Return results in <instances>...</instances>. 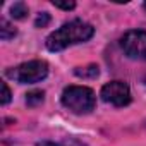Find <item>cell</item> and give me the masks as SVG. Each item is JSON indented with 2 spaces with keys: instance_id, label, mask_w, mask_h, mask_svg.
I'll list each match as a JSON object with an SVG mask.
<instances>
[{
  "instance_id": "1",
  "label": "cell",
  "mask_w": 146,
  "mask_h": 146,
  "mask_svg": "<svg viewBox=\"0 0 146 146\" xmlns=\"http://www.w3.org/2000/svg\"><path fill=\"white\" fill-rule=\"evenodd\" d=\"M93 35H95V28L91 24L81 19H74V21L64 24L62 28H58L57 31H53L46 38L45 45L50 52H62L67 46L88 41Z\"/></svg>"
},
{
  "instance_id": "2",
  "label": "cell",
  "mask_w": 146,
  "mask_h": 146,
  "mask_svg": "<svg viewBox=\"0 0 146 146\" xmlns=\"http://www.w3.org/2000/svg\"><path fill=\"white\" fill-rule=\"evenodd\" d=\"M60 100L65 108H69L72 113H78V115L90 113L91 110H95V105H96V96H95L93 90H90L86 86L65 88Z\"/></svg>"
},
{
  "instance_id": "3",
  "label": "cell",
  "mask_w": 146,
  "mask_h": 146,
  "mask_svg": "<svg viewBox=\"0 0 146 146\" xmlns=\"http://www.w3.org/2000/svg\"><path fill=\"white\" fill-rule=\"evenodd\" d=\"M7 76L21 84L40 83L48 76V64L45 60H29V62H24L14 69H9Z\"/></svg>"
},
{
  "instance_id": "4",
  "label": "cell",
  "mask_w": 146,
  "mask_h": 146,
  "mask_svg": "<svg viewBox=\"0 0 146 146\" xmlns=\"http://www.w3.org/2000/svg\"><path fill=\"white\" fill-rule=\"evenodd\" d=\"M124 53L136 60H146V31L131 29L120 38Z\"/></svg>"
},
{
  "instance_id": "5",
  "label": "cell",
  "mask_w": 146,
  "mask_h": 146,
  "mask_svg": "<svg viewBox=\"0 0 146 146\" xmlns=\"http://www.w3.org/2000/svg\"><path fill=\"white\" fill-rule=\"evenodd\" d=\"M100 96H102L103 102H107V103H110L113 107H125V105L131 103V90L122 81L107 83L102 88Z\"/></svg>"
},
{
  "instance_id": "6",
  "label": "cell",
  "mask_w": 146,
  "mask_h": 146,
  "mask_svg": "<svg viewBox=\"0 0 146 146\" xmlns=\"http://www.w3.org/2000/svg\"><path fill=\"white\" fill-rule=\"evenodd\" d=\"M74 74L78 78H83V79H93L100 74V69H98V65L91 64V65H86V67H78L74 70Z\"/></svg>"
},
{
  "instance_id": "7",
  "label": "cell",
  "mask_w": 146,
  "mask_h": 146,
  "mask_svg": "<svg viewBox=\"0 0 146 146\" xmlns=\"http://www.w3.org/2000/svg\"><path fill=\"white\" fill-rule=\"evenodd\" d=\"M16 35H17V31H16V28L9 21H5V19L0 21V38H2V40H11Z\"/></svg>"
},
{
  "instance_id": "8",
  "label": "cell",
  "mask_w": 146,
  "mask_h": 146,
  "mask_svg": "<svg viewBox=\"0 0 146 146\" xmlns=\"http://www.w3.org/2000/svg\"><path fill=\"white\" fill-rule=\"evenodd\" d=\"M28 12H29V9H28V5H26L24 2H16V4L11 7V16H12L14 19H24V17L28 16Z\"/></svg>"
},
{
  "instance_id": "9",
  "label": "cell",
  "mask_w": 146,
  "mask_h": 146,
  "mask_svg": "<svg viewBox=\"0 0 146 146\" xmlns=\"http://www.w3.org/2000/svg\"><path fill=\"white\" fill-rule=\"evenodd\" d=\"M43 96H45L43 91L33 90V91H29V93L26 95V103H28L29 107H36V105H40V103L43 102Z\"/></svg>"
},
{
  "instance_id": "10",
  "label": "cell",
  "mask_w": 146,
  "mask_h": 146,
  "mask_svg": "<svg viewBox=\"0 0 146 146\" xmlns=\"http://www.w3.org/2000/svg\"><path fill=\"white\" fill-rule=\"evenodd\" d=\"M50 23V14L48 12H41L40 16H38V19H36V28H45L46 24Z\"/></svg>"
},
{
  "instance_id": "11",
  "label": "cell",
  "mask_w": 146,
  "mask_h": 146,
  "mask_svg": "<svg viewBox=\"0 0 146 146\" xmlns=\"http://www.w3.org/2000/svg\"><path fill=\"white\" fill-rule=\"evenodd\" d=\"M52 4H53L57 9H64V11H72V9L76 7L74 2H60V0H53Z\"/></svg>"
},
{
  "instance_id": "12",
  "label": "cell",
  "mask_w": 146,
  "mask_h": 146,
  "mask_svg": "<svg viewBox=\"0 0 146 146\" xmlns=\"http://www.w3.org/2000/svg\"><path fill=\"white\" fill-rule=\"evenodd\" d=\"M2 86V105H7L9 102H11V90H9V86H7V83H2L0 84Z\"/></svg>"
},
{
  "instance_id": "13",
  "label": "cell",
  "mask_w": 146,
  "mask_h": 146,
  "mask_svg": "<svg viewBox=\"0 0 146 146\" xmlns=\"http://www.w3.org/2000/svg\"><path fill=\"white\" fill-rule=\"evenodd\" d=\"M36 146H60V144H57V143H52V141H41V143H38Z\"/></svg>"
},
{
  "instance_id": "14",
  "label": "cell",
  "mask_w": 146,
  "mask_h": 146,
  "mask_svg": "<svg viewBox=\"0 0 146 146\" xmlns=\"http://www.w3.org/2000/svg\"><path fill=\"white\" fill-rule=\"evenodd\" d=\"M143 7H144V11H146V2H144V5H143Z\"/></svg>"
}]
</instances>
